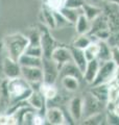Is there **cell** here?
I'll return each mask as SVG.
<instances>
[{"instance_id":"36","label":"cell","mask_w":119,"mask_h":125,"mask_svg":"<svg viewBox=\"0 0 119 125\" xmlns=\"http://www.w3.org/2000/svg\"><path fill=\"white\" fill-rule=\"evenodd\" d=\"M43 124H46L45 116L41 114V113L36 112V114L33 118V125H43Z\"/></svg>"},{"instance_id":"4","label":"cell","mask_w":119,"mask_h":125,"mask_svg":"<svg viewBox=\"0 0 119 125\" xmlns=\"http://www.w3.org/2000/svg\"><path fill=\"white\" fill-rule=\"evenodd\" d=\"M107 111V102L96 98L90 91H87L83 95V119ZM82 119V120H83Z\"/></svg>"},{"instance_id":"27","label":"cell","mask_w":119,"mask_h":125,"mask_svg":"<svg viewBox=\"0 0 119 125\" xmlns=\"http://www.w3.org/2000/svg\"><path fill=\"white\" fill-rule=\"evenodd\" d=\"M82 124L87 125H100V124H107V112H101L98 114H95L88 117L86 119H83L81 121Z\"/></svg>"},{"instance_id":"30","label":"cell","mask_w":119,"mask_h":125,"mask_svg":"<svg viewBox=\"0 0 119 125\" xmlns=\"http://www.w3.org/2000/svg\"><path fill=\"white\" fill-rule=\"evenodd\" d=\"M98 51H99V42L98 41H93L91 42V44L84 49L85 52V56L87 58V61H92L94 58H97L98 55Z\"/></svg>"},{"instance_id":"3","label":"cell","mask_w":119,"mask_h":125,"mask_svg":"<svg viewBox=\"0 0 119 125\" xmlns=\"http://www.w3.org/2000/svg\"><path fill=\"white\" fill-rule=\"evenodd\" d=\"M104 11L108 19L110 37L107 40L111 47H119V6L108 2L104 6Z\"/></svg>"},{"instance_id":"13","label":"cell","mask_w":119,"mask_h":125,"mask_svg":"<svg viewBox=\"0 0 119 125\" xmlns=\"http://www.w3.org/2000/svg\"><path fill=\"white\" fill-rule=\"evenodd\" d=\"M26 101H27V103L29 104V106L31 108H34L36 112L41 113L43 115L45 114V111L47 108L46 99L38 89H33V92H31V94L28 96V98H27Z\"/></svg>"},{"instance_id":"10","label":"cell","mask_w":119,"mask_h":125,"mask_svg":"<svg viewBox=\"0 0 119 125\" xmlns=\"http://www.w3.org/2000/svg\"><path fill=\"white\" fill-rule=\"evenodd\" d=\"M21 76L28 81L33 88L38 87L44 79L43 70L40 67H21Z\"/></svg>"},{"instance_id":"8","label":"cell","mask_w":119,"mask_h":125,"mask_svg":"<svg viewBox=\"0 0 119 125\" xmlns=\"http://www.w3.org/2000/svg\"><path fill=\"white\" fill-rule=\"evenodd\" d=\"M44 116L46 119V123L50 125H64L69 123L65 111L59 106L47 107Z\"/></svg>"},{"instance_id":"5","label":"cell","mask_w":119,"mask_h":125,"mask_svg":"<svg viewBox=\"0 0 119 125\" xmlns=\"http://www.w3.org/2000/svg\"><path fill=\"white\" fill-rule=\"evenodd\" d=\"M93 41H107L110 37L108 19L105 11L91 21V28L88 32Z\"/></svg>"},{"instance_id":"15","label":"cell","mask_w":119,"mask_h":125,"mask_svg":"<svg viewBox=\"0 0 119 125\" xmlns=\"http://www.w3.org/2000/svg\"><path fill=\"white\" fill-rule=\"evenodd\" d=\"M99 66H100V62H99L97 58H94V60L88 62L85 71L83 73V79H84L86 83H88L89 85L92 84L95 77L97 75Z\"/></svg>"},{"instance_id":"26","label":"cell","mask_w":119,"mask_h":125,"mask_svg":"<svg viewBox=\"0 0 119 125\" xmlns=\"http://www.w3.org/2000/svg\"><path fill=\"white\" fill-rule=\"evenodd\" d=\"M60 13L64 16L67 21L74 26L75 22H76V20L79 17V15L82 14V10L81 9H71V7L63 6L61 9V10H60Z\"/></svg>"},{"instance_id":"2","label":"cell","mask_w":119,"mask_h":125,"mask_svg":"<svg viewBox=\"0 0 119 125\" xmlns=\"http://www.w3.org/2000/svg\"><path fill=\"white\" fill-rule=\"evenodd\" d=\"M29 44L28 38L23 33H12L6 36L3 41V49L5 55L12 60L18 61L20 56L25 52L27 46Z\"/></svg>"},{"instance_id":"23","label":"cell","mask_w":119,"mask_h":125,"mask_svg":"<svg viewBox=\"0 0 119 125\" xmlns=\"http://www.w3.org/2000/svg\"><path fill=\"white\" fill-rule=\"evenodd\" d=\"M89 91L99 100L108 102V83L90 85Z\"/></svg>"},{"instance_id":"35","label":"cell","mask_w":119,"mask_h":125,"mask_svg":"<svg viewBox=\"0 0 119 125\" xmlns=\"http://www.w3.org/2000/svg\"><path fill=\"white\" fill-rule=\"evenodd\" d=\"M107 112V124H114V125H119V116L115 115L114 113L110 111Z\"/></svg>"},{"instance_id":"41","label":"cell","mask_w":119,"mask_h":125,"mask_svg":"<svg viewBox=\"0 0 119 125\" xmlns=\"http://www.w3.org/2000/svg\"><path fill=\"white\" fill-rule=\"evenodd\" d=\"M43 1H44V0H43Z\"/></svg>"},{"instance_id":"34","label":"cell","mask_w":119,"mask_h":125,"mask_svg":"<svg viewBox=\"0 0 119 125\" xmlns=\"http://www.w3.org/2000/svg\"><path fill=\"white\" fill-rule=\"evenodd\" d=\"M85 2L86 0H65L64 6L71 7V9H81Z\"/></svg>"},{"instance_id":"25","label":"cell","mask_w":119,"mask_h":125,"mask_svg":"<svg viewBox=\"0 0 119 125\" xmlns=\"http://www.w3.org/2000/svg\"><path fill=\"white\" fill-rule=\"evenodd\" d=\"M41 16H42V20L47 28H49L50 30L55 28V19H54V11L53 10H51L50 9H48L47 6L44 5L42 7Z\"/></svg>"},{"instance_id":"1","label":"cell","mask_w":119,"mask_h":125,"mask_svg":"<svg viewBox=\"0 0 119 125\" xmlns=\"http://www.w3.org/2000/svg\"><path fill=\"white\" fill-rule=\"evenodd\" d=\"M6 79V78H5ZM6 89H7V99L9 105L14 104L20 101H25L33 92L31 84L26 81L22 76L6 79Z\"/></svg>"},{"instance_id":"31","label":"cell","mask_w":119,"mask_h":125,"mask_svg":"<svg viewBox=\"0 0 119 125\" xmlns=\"http://www.w3.org/2000/svg\"><path fill=\"white\" fill-rule=\"evenodd\" d=\"M24 53L37 57H43V50L41 45H28Z\"/></svg>"},{"instance_id":"7","label":"cell","mask_w":119,"mask_h":125,"mask_svg":"<svg viewBox=\"0 0 119 125\" xmlns=\"http://www.w3.org/2000/svg\"><path fill=\"white\" fill-rule=\"evenodd\" d=\"M41 40H40V45L43 50V57H48L51 58L53 50L58 47L57 40L54 39L53 34L51 33L49 28L41 29Z\"/></svg>"},{"instance_id":"19","label":"cell","mask_w":119,"mask_h":125,"mask_svg":"<svg viewBox=\"0 0 119 125\" xmlns=\"http://www.w3.org/2000/svg\"><path fill=\"white\" fill-rule=\"evenodd\" d=\"M60 81H61L62 88L64 89L67 93L76 92L79 88V85H81V83H82L76 77H72V76H64V77L60 78Z\"/></svg>"},{"instance_id":"40","label":"cell","mask_w":119,"mask_h":125,"mask_svg":"<svg viewBox=\"0 0 119 125\" xmlns=\"http://www.w3.org/2000/svg\"><path fill=\"white\" fill-rule=\"evenodd\" d=\"M62 1H65V0H62Z\"/></svg>"},{"instance_id":"12","label":"cell","mask_w":119,"mask_h":125,"mask_svg":"<svg viewBox=\"0 0 119 125\" xmlns=\"http://www.w3.org/2000/svg\"><path fill=\"white\" fill-rule=\"evenodd\" d=\"M2 72L6 79H12L21 76V66L18 61L12 60L9 56H4L2 62Z\"/></svg>"},{"instance_id":"17","label":"cell","mask_w":119,"mask_h":125,"mask_svg":"<svg viewBox=\"0 0 119 125\" xmlns=\"http://www.w3.org/2000/svg\"><path fill=\"white\" fill-rule=\"evenodd\" d=\"M70 49H71L72 62L77 66V68L84 73L85 69H86V66H87V64H88V61H87V58L85 56L84 50L75 48V47H72V46H70Z\"/></svg>"},{"instance_id":"6","label":"cell","mask_w":119,"mask_h":125,"mask_svg":"<svg viewBox=\"0 0 119 125\" xmlns=\"http://www.w3.org/2000/svg\"><path fill=\"white\" fill-rule=\"evenodd\" d=\"M117 66L114 64L112 61H108L105 62H100L99 66L97 75L95 77L94 81L92 84L90 85H95V84H102V83H111L116 74Z\"/></svg>"},{"instance_id":"11","label":"cell","mask_w":119,"mask_h":125,"mask_svg":"<svg viewBox=\"0 0 119 125\" xmlns=\"http://www.w3.org/2000/svg\"><path fill=\"white\" fill-rule=\"evenodd\" d=\"M67 112L71 121L79 122L83 119V96H74L67 103Z\"/></svg>"},{"instance_id":"16","label":"cell","mask_w":119,"mask_h":125,"mask_svg":"<svg viewBox=\"0 0 119 125\" xmlns=\"http://www.w3.org/2000/svg\"><path fill=\"white\" fill-rule=\"evenodd\" d=\"M64 76H72L76 77L77 79L81 81H84L83 79V72L77 68V66L74 64L72 61L66 62L60 68V73H59V79Z\"/></svg>"},{"instance_id":"33","label":"cell","mask_w":119,"mask_h":125,"mask_svg":"<svg viewBox=\"0 0 119 125\" xmlns=\"http://www.w3.org/2000/svg\"><path fill=\"white\" fill-rule=\"evenodd\" d=\"M28 38L29 44L28 45H40V40H41V31L38 29H33L29 31L28 34H26Z\"/></svg>"},{"instance_id":"22","label":"cell","mask_w":119,"mask_h":125,"mask_svg":"<svg viewBox=\"0 0 119 125\" xmlns=\"http://www.w3.org/2000/svg\"><path fill=\"white\" fill-rule=\"evenodd\" d=\"M73 27H74V30H75V33L76 34L88 33L91 28V21L82 13L79 15V17L76 20V22H75Z\"/></svg>"},{"instance_id":"39","label":"cell","mask_w":119,"mask_h":125,"mask_svg":"<svg viewBox=\"0 0 119 125\" xmlns=\"http://www.w3.org/2000/svg\"><path fill=\"white\" fill-rule=\"evenodd\" d=\"M107 1L110 2V3H113V4H116V5L119 6V0H107Z\"/></svg>"},{"instance_id":"28","label":"cell","mask_w":119,"mask_h":125,"mask_svg":"<svg viewBox=\"0 0 119 125\" xmlns=\"http://www.w3.org/2000/svg\"><path fill=\"white\" fill-rule=\"evenodd\" d=\"M119 101V87L114 80L108 83V102L107 104H113Z\"/></svg>"},{"instance_id":"24","label":"cell","mask_w":119,"mask_h":125,"mask_svg":"<svg viewBox=\"0 0 119 125\" xmlns=\"http://www.w3.org/2000/svg\"><path fill=\"white\" fill-rule=\"evenodd\" d=\"M99 42V51L97 55V60L100 62H105L111 61V54H112V47L107 41H98Z\"/></svg>"},{"instance_id":"20","label":"cell","mask_w":119,"mask_h":125,"mask_svg":"<svg viewBox=\"0 0 119 125\" xmlns=\"http://www.w3.org/2000/svg\"><path fill=\"white\" fill-rule=\"evenodd\" d=\"M38 90L42 93V95L45 97L46 101H49V100H52L55 96L59 94V89L55 87V83H47L42 81L40 83Z\"/></svg>"},{"instance_id":"9","label":"cell","mask_w":119,"mask_h":125,"mask_svg":"<svg viewBox=\"0 0 119 125\" xmlns=\"http://www.w3.org/2000/svg\"><path fill=\"white\" fill-rule=\"evenodd\" d=\"M42 70H43V75H44V79H43L44 83H55L58 81L60 68L51 58L43 57Z\"/></svg>"},{"instance_id":"21","label":"cell","mask_w":119,"mask_h":125,"mask_svg":"<svg viewBox=\"0 0 119 125\" xmlns=\"http://www.w3.org/2000/svg\"><path fill=\"white\" fill-rule=\"evenodd\" d=\"M18 62L20 64L21 67H40V68H42L43 57H37V56H33V55H29V54L23 53L18 60Z\"/></svg>"},{"instance_id":"14","label":"cell","mask_w":119,"mask_h":125,"mask_svg":"<svg viewBox=\"0 0 119 125\" xmlns=\"http://www.w3.org/2000/svg\"><path fill=\"white\" fill-rule=\"evenodd\" d=\"M51 60H52L55 64L61 68L63 65L72 61V56H71V49L70 46H63L60 45L53 50L52 54H51Z\"/></svg>"},{"instance_id":"18","label":"cell","mask_w":119,"mask_h":125,"mask_svg":"<svg viewBox=\"0 0 119 125\" xmlns=\"http://www.w3.org/2000/svg\"><path fill=\"white\" fill-rule=\"evenodd\" d=\"M81 10H82V13L84 14L90 21H92L104 11V7H100V6L93 4V3H90V2H85L84 5L81 7Z\"/></svg>"},{"instance_id":"29","label":"cell","mask_w":119,"mask_h":125,"mask_svg":"<svg viewBox=\"0 0 119 125\" xmlns=\"http://www.w3.org/2000/svg\"><path fill=\"white\" fill-rule=\"evenodd\" d=\"M91 42H93L92 38H91L88 33H85V34H77V37L74 39L71 46L75 47V48H78V49H82L84 50L85 48H87Z\"/></svg>"},{"instance_id":"38","label":"cell","mask_w":119,"mask_h":125,"mask_svg":"<svg viewBox=\"0 0 119 125\" xmlns=\"http://www.w3.org/2000/svg\"><path fill=\"white\" fill-rule=\"evenodd\" d=\"M115 83H117V85L119 87V67H117V70H116V74H115V77L113 79Z\"/></svg>"},{"instance_id":"32","label":"cell","mask_w":119,"mask_h":125,"mask_svg":"<svg viewBox=\"0 0 119 125\" xmlns=\"http://www.w3.org/2000/svg\"><path fill=\"white\" fill-rule=\"evenodd\" d=\"M44 5L53 11H60L64 6V1L62 0H44Z\"/></svg>"},{"instance_id":"37","label":"cell","mask_w":119,"mask_h":125,"mask_svg":"<svg viewBox=\"0 0 119 125\" xmlns=\"http://www.w3.org/2000/svg\"><path fill=\"white\" fill-rule=\"evenodd\" d=\"M111 61H112L117 67H119V47H112Z\"/></svg>"}]
</instances>
